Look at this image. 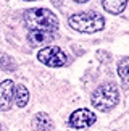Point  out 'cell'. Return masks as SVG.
<instances>
[{
	"mask_svg": "<svg viewBox=\"0 0 129 131\" xmlns=\"http://www.w3.org/2000/svg\"><path fill=\"white\" fill-rule=\"evenodd\" d=\"M24 24L29 31H44L55 34L58 29V19L47 8H32L24 13Z\"/></svg>",
	"mask_w": 129,
	"mask_h": 131,
	"instance_id": "6da1fadb",
	"label": "cell"
},
{
	"mask_svg": "<svg viewBox=\"0 0 129 131\" xmlns=\"http://www.w3.org/2000/svg\"><path fill=\"white\" fill-rule=\"evenodd\" d=\"M15 83L11 79H5L3 83H0V110L7 112L11 108L13 99H15Z\"/></svg>",
	"mask_w": 129,
	"mask_h": 131,
	"instance_id": "8992f818",
	"label": "cell"
},
{
	"mask_svg": "<svg viewBox=\"0 0 129 131\" xmlns=\"http://www.w3.org/2000/svg\"><path fill=\"white\" fill-rule=\"evenodd\" d=\"M28 100H29V92L23 84L15 88V102H16L18 107H24L28 104Z\"/></svg>",
	"mask_w": 129,
	"mask_h": 131,
	"instance_id": "8fae6325",
	"label": "cell"
},
{
	"mask_svg": "<svg viewBox=\"0 0 129 131\" xmlns=\"http://www.w3.org/2000/svg\"><path fill=\"white\" fill-rule=\"evenodd\" d=\"M118 74H120L121 81H123V86L129 88V57L123 58L120 65H118Z\"/></svg>",
	"mask_w": 129,
	"mask_h": 131,
	"instance_id": "30bf717a",
	"label": "cell"
},
{
	"mask_svg": "<svg viewBox=\"0 0 129 131\" xmlns=\"http://www.w3.org/2000/svg\"><path fill=\"white\" fill-rule=\"evenodd\" d=\"M37 58H39L41 63L47 65V67H63V65L68 62L66 53H64L60 47H55V45H50V47H45V49L39 50Z\"/></svg>",
	"mask_w": 129,
	"mask_h": 131,
	"instance_id": "277c9868",
	"label": "cell"
},
{
	"mask_svg": "<svg viewBox=\"0 0 129 131\" xmlns=\"http://www.w3.org/2000/svg\"><path fill=\"white\" fill-rule=\"evenodd\" d=\"M102 5H103V8H105L108 13L118 15V13H121L123 10L126 8L127 0H102Z\"/></svg>",
	"mask_w": 129,
	"mask_h": 131,
	"instance_id": "9c48e42d",
	"label": "cell"
},
{
	"mask_svg": "<svg viewBox=\"0 0 129 131\" xmlns=\"http://www.w3.org/2000/svg\"><path fill=\"white\" fill-rule=\"evenodd\" d=\"M73 2H78V3H86L87 0H73Z\"/></svg>",
	"mask_w": 129,
	"mask_h": 131,
	"instance_id": "4fadbf2b",
	"label": "cell"
},
{
	"mask_svg": "<svg viewBox=\"0 0 129 131\" xmlns=\"http://www.w3.org/2000/svg\"><path fill=\"white\" fill-rule=\"evenodd\" d=\"M95 113L91 112L87 108H79V110H74L69 117V125L73 128H78V129H82V128H89L91 125L95 123Z\"/></svg>",
	"mask_w": 129,
	"mask_h": 131,
	"instance_id": "5b68a950",
	"label": "cell"
},
{
	"mask_svg": "<svg viewBox=\"0 0 129 131\" xmlns=\"http://www.w3.org/2000/svg\"><path fill=\"white\" fill-rule=\"evenodd\" d=\"M92 105L100 112H107V110H111L115 105L120 102V92H118V88L113 83H107L98 86L92 94Z\"/></svg>",
	"mask_w": 129,
	"mask_h": 131,
	"instance_id": "7a4b0ae2",
	"label": "cell"
},
{
	"mask_svg": "<svg viewBox=\"0 0 129 131\" xmlns=\"http://www.w3.org/2000/svg\"><path fill=\"white\" fill-rule=\"evenodd\" d=\"M105 19L97 12H81L69 16V26L79 32H95L103 29Z\"/></svg>",
	"mask_w": 129,
	"mask_h": 131,
	"instance_id": "3957f363",
	"label": "cell"
},
{
	"mask_svg": "<svg viewBox=\"0 0 129 131\" xmlns=\"http://www.w3.org/2000/svg\"><path fill=\"white\" fill-rule=\"evenodd\" d=\"M28 2H32V0H28Z\"/></svg>",
	"mask_w": 129,
	"mask_h": 131,
	"instance_id": "5bb4252c",
	"label": "cell"
},
{
	"mask_svg": "<svg viewBox=\"0 0 129 131\" xmlns=\"http://www.w3.org/2000/svg\"><path fill=\"white\" fill-rule=\"evenodd\" d=\"M32 128L34 131H52L53 123L47 113H37L32 120Z\"/></svg>",
	"mask_w": 129,
	"mask_h": 131,
	"instance_id": "52a82bcc",
	"label": "cell"
},
{
	"mask_svg": "<svg viewBox=\"0 0 129 131\" xmlns=\"http://www.w3.org/2000/svg\"><path fill=\"white\" fill-rule=\"evenodd\" d=\"M7 62H8V57L3 55V57L0 58V65H3L5 70H15V63H7Z\"/></svg>",
	"mask_w": 129,
	"mask_h": 131,
	"instance_id": "7c38bea8",
	"label": "cell"
},
{
	"mask_svg": "<svg viewBox=\"0 0 129 131\" xmlns=\"http://www.w3.org/2000/svg\"><path fill=\"white\" fill-rule=\"evenodd\" d=\"M55 37L52 32H44V31H29L28 32V41L31 45H39V44H47Z\"/></svg>",
	"mask_w": 129,
	"mask_h": 131,
	"instance_id": "ba28073f",
	"label": "cell"
}]
</instances>
